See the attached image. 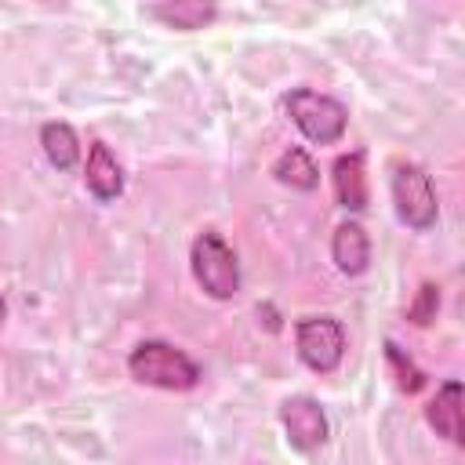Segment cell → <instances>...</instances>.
Returning <instances> with one entry per match:
<instances>
[{
  "mask_svg": "<svg viewBox=\"0 0 465 465\" xmlns=\"http://www.w3.org/2000/svg\"><path fill=\"white\" fill-rule=\"evenodd\" d=\"M127 374H131L138 385L163 389V392H189V389H196L200 378H203L200 363H196L185 349H178V345H171V341H163V338H145V341H138V345L131 349V356H127Z\"/></svg>",
  "mask_w": 465,
  "mask_h": 465,
  "instance_id": "cell-1",
  "label": "cell"
},
{
  "mask_svg": "<svg viewBox=\"0 0 465 465\" xmlns=\"http://www.w3.org/2000/svg\"><path fill=\"white\" fill-rule=\"evenodd\" d=\"M389 193H392V207H396V218L414 229V232H425L436 225L440 218V200H436V185L429 178V171L414 160H389Z\"/></svg>",
  "mask_w": 465,
  "mask_h": 465,
  "instance_id": "cell-3",
  "label": "cell"
},
{
  "mask_svg": "<svg viewBox=\"0 0 465 465\" xmlns=\"http://www.w3.org/2000/svg\"><path fill=\"white\" fill-rule=\"evenodd\" d=\"M40 149L54 171H73L80 163V134L65 120H47L40 127Z\"/></svg>",
  "mask_w": 465,
  "mask_h": 465,
  "instance_id": "cell-13",
  "label": "cell"
},
{
  "mask_svg": "<svg viewBox=\"0 0 465 465\" xmlns=\"http://www.w3.org/2000/svg\"><path fill=\"white\" fill-rule=\"evenodd\" d=\"M280 425H283V436L287 443L298 450V454H312L327 443L331 436V421H327V411L320 407L316 396H287L280 403Z\"/></svg>",
  "mask_w": 465,
  "mask_h": 465,
  "instance_id": "cell-6",
  "label": "cell"
},
{
  "mask_svg": "<svg viewBox=\"0 0 465 465\" xmlns=\"http://www.w3.org/2000/svg\"><path fill=\"white\" fill-rule=\"evenodd\" d=\"M425 421L436 429V436H443L447 443H461L465 429H461V381L450 378L436 389L432 403L425 407Z\"/></svg>",
  "mask_w": 465,
  "mask_h": 465,
  "instance_id": "cell-10",
  "label": "cell"
},
{
  "mask_svg": "<svg viewBox=\"0 0 465 465\" xmlns=\"http://www.w3.org/2000/svg\"><path fill=\"white\" fill-rule=\"evenodd\" d=\"M331 262L341 276H363L371 269V236L356 218H345L331 232Z\"/></svg>",
  "mask_w": 465,
  "mask_h": 465,
  "instance_id": "cell-9",
  "label": "cell"
},
{
  "mask_svg": "<svg viewBox=\"0 0 465 465\" xmlns=\"http://www.w3.org/2000/svg\"><path fill=\"white\" fill-rule=\"evenodd\" d=\"M4 320H7V302H4V291H0V327H4Z\"/></svg>",
  "mask_w": 465,
  "mask_h": 465,
  "instance_id": "cell-16",
  "label": "cell"
},
{
  "mask_svg": "<svg viewBox=\"0 0 465 465\" xmlns=\"http://www.w3.org/2000/svg\"><path fill=\"white\" fill-rule=\"evenodd\" d=\"M385 363H389V371H392V378H396V389L400 392H407V396H414V392H421L425 389V371L389 338L385 341Z\"/></svg>",
  "mask_w": 465,
  "mask_h": 465,
  "instance_id": "cell-14",
  "label": "cell"
},
{
  "mask_svg": "<svg viewBox=\"0 0 465 465\" xmlns=\"http://www.w3.org/2000/svg\"><path fill=\"white\" fill-rule=\"evenodd\" d=\"M436 312H440V283L425 280V283L414 291V298L407 302V320H411L414 327H429V323L436 320Z\"/></svg>",
  "mask_w": 465,
  "mask_h": 465,
  "instance_id": "cell-15",
  "label": "cell"
},
{
  "mask_svg": "<svg viewBox=\"0 0 465 465\" xmlns=\"http://www.w3.org/2000/svg\"><path fill=\"white\" fill-rule=\"evenodd\" d=\"M294 349L298 360L312 374H334L345 360V327L331 312H312L294 320Z\"/></svg>",
  "mask_w": 465,
  "mask_h": 465,
  "instance_id": "cell-5",
  "label": "cell"
},
{
  "mask_svg": "<svg viewBox=\"0 0 465 465\" xmlns=\"http://www.w3.org/2000/svg\"><path fill=\"white\" fill-rule=\"evenodd\" d=\"M189 269H193L196 287L207 298L232 302L240 294V258H236L232 243L218 229L196 232V240L189 247Z\"/></svg>",
  "mask_w": 465,
  "mask_h": 465,
  "instance_id": "cell-2",
  "label": "cell"
},
{
  "mask_svg": "<svg viewBox=\"0 0 465 465\" xmlns=\"http://www.w3.org/2000/svg\"><path fill=\"white\" fill-rule=\"evenodd\" d=\"M84 185H87V193H91L98 203H113V200H120V193H124V167H120V160L113 156V149H109L102 138H94V142L87 145Z\"/></svg>",
  "mask_w": 465,
  "mask_h": 465,
  "instance_id": "cell-8",
  "label": "cell"
},
{
  "mask_svg": "<svg viewBox=\"0 0 465 465\" xmlns=\"http://www.w3.org/2000/svg\"><path fill=\"white\" fill-rule=\"evenodd\" d=\"M331 189H334L338 207H345L352 214L367 211V203H371V178H367V153L363 149L334 156V163H331Z\"/></svg>",
  "mask_w": 465,
  "mask_h": 465,
  "instance_id": "cell-7",
  "label": "cell"
},
{
  "mask_svg": "<svg viewBox=\"0 0 465 465\" xmlns=\"http://www.w3.org/2000/svg\"><path fill=\"white\" fill-rule=\"evenodd\" d=\"M283 109L291 124L312 142V145H338L349 127V109L334 94L312 91V87H291L283 94Z\"/></svg>",
  "mask_w": 465,
  "mask_h": 465,
  "instance_id": "cell-4",
  "label": "cell"
},
{
  "mask_svg": "<svg viewBox=\"0 0 465 465\" xmlns=\"http://www.w3.org/2000/svg\"><path fill=\"white\" fill-rule=\"evenodd\" d=\"M145 15L156 18V22H163L167 29L193 33V29L211 25L218 18V7L214 4H200V0H167V4H149Z\"/></svg>",
  "mask_w": 465,
  "mask_h": 465,
  "instance_id": "cell-12",
  "label": "cell"
},
{
  "mask_svg": "<svg viewBox=\"0 0 465 465\" xmlns=\"http://www.w3.org/2000/svg\"><path fill=\"white\" fill-rule=\"evenodd\" d=\"M269 174H272L280 185L294 189V193H312V189H320V167H316V160H312L302 145L283 149V153L272 160Z\"/></svg>",
  "mask_w": 465,
  "mask_h": 465,
  "instance_id": "cell-11",
  "label": "cell"
}]
</instances>
